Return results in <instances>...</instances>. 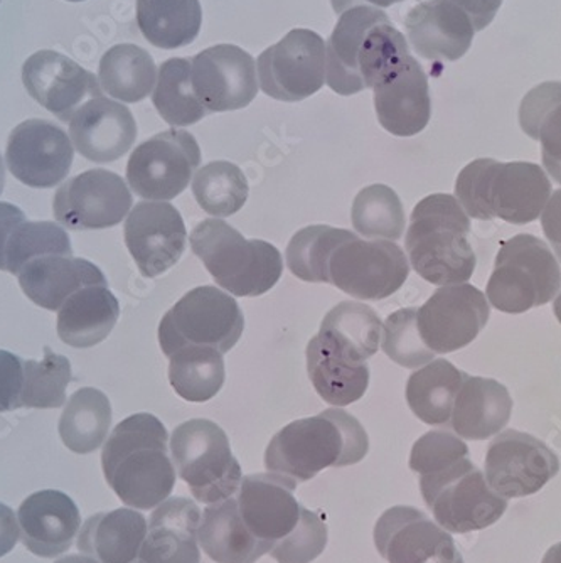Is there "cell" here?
<instances>
[{"label":"cell","mask_w":561,"mask_h":563,"mask_svg":"<svg viewBox=\"0 0 561 563\" xmlns=\"http://www.w3.org/2000/svg\"><path fill=\"white\" fill-rule=\"evenodd\" d=\"M405 30L415 53L430 62H458L471 49L474 25L452 0H425L408 11Z\"/></svg>","instance_id":"cb8c5ba5"},{"label":"cell","mask_w":561,"mask_h":563,"mask_svg":"<svg viewBox=\"0 0 561 563\" xmlns=\"http://www.w3.org/2000/svg\"><path fill=\"white\" fill-rule=\"evenodd\" d=\"M55 217L72 230H105L129 217L132 192L119 174L85 170L72 177L55 196Z\"/></svg>","instance_id":"2e32d148"},{"label":"cell","mask_w":561,"mask_h":563,"mask_svg":"<svg viewBox=\"0 0 561 563\" xmlns=\"http://www.w3.org/2000/svg\"><path fill=\"white\" fill-rule=\"evenodd\" d=\"M405 2V0H332V8L338 14L348 11V9L360 8V5H370V8L386 9L392 5Z\"/></svg>","instance_id":"9f6ffc18"},{"label":"cell","mask_w":561,"mask_h":563,"mask_svg":"<svg viewBox=\"0 0 561 563\" xmlns=\"http://www.w3.org/2000/svg\"><path fill=\"white\" fill-rule=\"evenodd\" d=\"M157 73L147 51L135 44H119L110 47L101 58L98 80L110 97L138 103L154 90Z\"/></svg>","instance_id":"74e56055"},{"label":"cell","mask_w":561,"mask_h":563,"mask_svg":"<svg viewBox=\"0 0 561 563\" xmlns=\"http://www.w3.org/2000/svg\"><path fill=\"white\" fill-rule=\"evenodd\" d=\"M169 382L184 400L205 404L224 383L223 353L211 346H184L169 356Z\"/></svg>","instance_id":"ab89813d"},{"label":"cell","mask_w":561,"mask_h":563,"mask_svg":"<svg viewBox=\"0 0 561 563\" xmlns=\"http://www.w3.org/2000/svg\"><path fill=\"white\" fill-rule=\"evenodd\" d=\"M152 101L169 125H195L209 115L193 90L191 59L173 58L161 65Z\"/></svg>","instance_id":"b9f144b4"},{"label":"cell","mask_w":561,"mask_h":563,"mask_svg":"<svg viewBox=\"0 0 561 563\" xmlns=\"http://www.w3.org/2000/svg\"><path fill=\"white\" fill-rule=\"evenodd\" d=\"M245 329V316L234 297L217 287L189 290L158 325V343L167 357L184 346L233 350Z\"/></svg>","instance_id":"30bf717a"},{"label":"cell","mask_w":561,"mask_h":563,"mask_svg":"<svg viewBox=\"0 0 561 563\" xmlns=\"http://www.w3.org/2000/svg\"><path fill=\"white\" fill-rule=\"evenodd\" d=\"M263 93L280 101H302L326 85V43L309 30H294L256 62Z\"/></svg>","instance_id":"4fadbf2b"},{"label":"cell","mask_w":561,"mask_h":563,"mask_svg":"<svg viewBox=\"0 0 561 563\" xmlns=\"http://www.w3.org/2000/svg\"><path fill=\"white\" fill-rule=\"evenodd\" d=\"M166 427L151 413H135L113 429L101 452L110 488L133 509H154L170 498L176 467Z\"/></svg>","instance_id":"6da1fadb"},{"label":"cell","mask_w":561,"mask_h":563,"mask_svg":"<svg viewBox=\"0 0 561 563\" xmlns=\"http://www.w3.org/2000/svg\"><path fill=\"white\" fill-rule=\"evenodd\" d=\"M410 274L407 255L388 240L363 242L353 236L332 250L326 284L356 299L383 300L402 289Z\"/></svg>","instance_id":"8fae6325"},{"label":"cell","mask_w":561,"mask_h":563,"mask_svg":"<svg viewBox=\"0 0 561 563\" xmlns=\"http://www.w3.org/2000/svg\"><path fill=\"white\" fill-rule=\"evenodd\" d=\"M408 53L407 40L382 9H348L326 46V84L342 97L360 93Z\"/></svg>","instance_id":"7a4b0ae2"},{"label":"cell","mask_w":561,"mask_h":563,"mask_svg":"<svg viewBox=\"0 0 561 563\" xmlns=\"http://www.w3.org/2000/svg\"><path fill=\"white\" fill-rule=\"evenodd\" d=\"M317 336L339 356L364 363L380 350L383 321L366 303L341 302L328 312Z\"/></svg>","instance_id":"d6a6232c"},{"label":"cell","mask_w":561,"mask_h":563,"mask_svg":"<svg viewBox=\"0 0 561 563\" xmlns=\"http://www.w3.org/2000/svg\"><path fill=\"white\" fill-rule=\"evenodd\" d=\"M170 454L180 479L205 505L231 498L242 484V466L218 423L193 419L180 423L170 438Z\"/></svg>","instance_id":"9c48e42d"},{"label":"cell","mask_w":561,"mask_h":563,"mask_svg":"<svg viewBox=\"0 0 561 563\" xmlns=\"http://www.w3.org/2000/svg\"><path fill=\"white\" fill-rule=\"evenodd\" d=\"M351 220L356 232L366 239L388 242L402 239L407 223L398 195L385 185H371L358 192Z\"/></svg>","instance_id":"ee69618b"},{"label":"cell","mask_w":561,"mask_h":563,"mask_svg":"<svg viewBox=\"0 0 561 563\" xmlns=\"http://www.w3.org/2000/svg\"><path fill=\"white\" fill-rule=\"evenodd\" d=\"M193 252L205 264L218 286L233 296L258 297L280 280V252L263 240H246L227 221L209 218L196 224Z\"/></svg>","instance_id":"8992f818"},{"label":"cell","mask_w":561,"mask_h":563,"mask_svg":"<svg viewBox=\"0 0 561 563\" xmlns=\"http://www.w3.org/2000/svg\"><path fill=\"white\" fill-rule=\"evenodd\" d=\"M420 492L437 525L450 533H471L493 527L507 509V499L487 484L469 455L420 474Z\"/></svg>","instance_id":"52a82bcc"},{"label":"cell","mask_w":561,"mask_h":563,"mask_svg":"<svg viewBox=\"0 0 561 563\" xmlns=\"http://www.w3.org/2000/svg\"><path fill=\"white\" fill-rule=\"evenodd\" d=\"M21 540V530L14 511L0 503V559L12 552L15 543Z\"/></svg>","instance_id":"db71d44e"},{"label":"cell","mask_w":561,"mask_h":563,"mask_svg":"<svg viewBox=\"0 0 561 563\" xmlns=\"http://www.w3.org/2000/svg\"><path fill=\"white\" fill-rule=\"evenodd\" d=\"M297 484L274 473L252 474L243 477L238 489V508L246 528L272 550L299 525L302 506L294 496Z\"/></svg>","instance_id":"603a6c76"},{"label":"cell","mask_w":561,"mask_h":563,"mask_svg":"<svg viewBox=\"0 0 561 563\" xmlns=\"http://www.w3.org/2000/svg\"><path fill=\"white\" fill-rule=\"evenodd\" d=\"M4 186H6V167H4V161H2V157H0V195L4 192Z\"/></svg>","instance_id":"91938a15"},{"label":"cell","mask_w":561,"mask_h":563,"mask_svg":"<svg viewBox=\"0 0 561 563\" xmlns=\"http://www.w3.org/2000/svg\"><path fill=\"white\" fill-rule=\"evenodd\" d=\"M18 521L25 549L43 559H53L72 549L81 517L68 495L46 489L25 498L19 508Z\"/></svg>","instance_id":"484cf974"},{"label":"cell","mask_w":561,"mask_h":563,"mask_svg":"<svg viewBox=\"0 0 561 563\" xmlns=\"http://www.w3.org/2000/svg\"><path fill=\"white\" fill-rule=\"evenodd\" d=\"M19 284L34 303L47 311H59L73 294L109 282L91 262L68 255H50L25 265L19 274Z\"/></svg>","instance_id":"83f0119b"},{"label":"cell","mask_w":561,"mask_h":563,"mask_svg":"<svg viewBox=\"0 0 561 563\" xmlns=\"http://www.w3.org/2000/svg\"><path fill=\"white\" fill-rule=\"evenodd\" d=\"M112 426V407L107 395L97 388L76 391L59 419V435L69 451L90 454L103 445Z\"/></svg>","instance_id":"f35d334b"},{"label":"cell","mask_w":561,"mask_h":563,"mask_svg":"<svg viewBox=\"0 0 561 563\" xmlns=\"http://www.w3.org/2000/svg\"><path fill=\"white\" fill-rule=\"evenodd\" d=\"M541 228L561 262V189L548 199L547 207L541 213Z\"/></svg>","instance_id":"816d5d0a"},{"label":"cell","mask_w":561,"mask_h":563,"mask_svg":"<svg viewBox=\"0 0 561 563\" xmlns=\"http://www.w3.org/2000/svg\"><path fill=\"white\" fill-rule=\"evenodd\" d=\"M561 287V268L538 236L516 235L501 243L486 297L497 311L522 314L550 302Z\"/></svg>","instance_id":"ba28073f"},{"label":"cell","mask_w":561,"mask_h":563,"mask_svg":"<svg viewBox=\"0 0 561 563\" xmlns=\"http://www.w3.org/2000/svg\"><path fill=\"white\" fill-rule=\"evenodd\" d=\"M75 148L62 126L31 119L19 123L9 135L6 163L22 185L46 189L68 176Z\"/></svg>","instance_id":"d6986e66"},{"label":"cell","mask_w":561,"mask_h":563,"mask_svg":"<svg viewBox=\"0 0 561 563\" xmlns=\"http://www.w3.org/2000/svg\"><path fill=\"white\" fill-rule=\"evenodd\" d=\"M72 376L68 357L53 353L50 347H44L43 362H34V360L24 362L21 407H63Z\"/></svg>","instance_id":"bcb514c9"},{"label":"cell","mask_w":561,"mask_h":563,"mask_svg":"<svg viewBox=\"0 0 561 563\" xmlns=\"http://www.w3.org/2000/svg\"><path fill=\"white\" fill-rule=\"evenodd\" d=\"M328 545V527L314 511L304 508L296 530L278 542L271 555L278 563H310Z\"/></svg>","instance_id":"c3c4849f"},{"label":"cell","mask_w":561,"mask_h":563,"mask_svg":"<svg viewBox=\"0 0 561 563\" xmlns=\"http://www.w3.org/2000/svg\"><path fill=\"white\" fill-rule=\"evenodd\" d=\"M558 471V455L529 433L504 430L487 449V484L506 499L535 495L557 476Z\"/></svg>","instance_id":"5bb4252c"},{"label":"cell","mask_w":561,"mask_h":563,"mask_svg":"<svg viewBox=\"0 0 561 563\" xmlns=\"http://www.w3.org/2000/svg\"><path fill=\"white\" fill-rule=\"evenodd\" d=\"M471 220L458 198L430 195L411 213L407 246L411 267L433 286L465 284L474 275Z\"/></svg>","instance_id":"277c9868"},{"label":"cell","mask_w":561,"mask_h":563,"mask_svg":"<svg viewBox=\"0 0 561 563\" xmlns=\"http://www.w3.org/2000/svg\"><path fill=\"white\" fill-rule=\"evenodd\" d=\"M249 181L240 167L227 161L206 164L195 174L193 192L199 207L215 218L233 217L245 207Z\"/></svg>","instance_id":"7bdbcfd3"},{"label":"cell","mask_w":561,"mask_h":563,"mask_svg":"<svg viewBox=\"0 0 561 563\" xmlns=\"http://www.w3.org/2000/svg\"><path fill=\"white\" fill-rule=\"evenodd\" d=\"M22 81L28 93L63 122H72L88 100L101 97L97 76L56 51H37L25 59Z\"/></svg>","instance_id":"44dd1931"},{"label":"cell","mask_w":561,"mask_h":563,"mask_svg":"<svg viewBox=\"0 0 561 563\" xmlns=\"http://www.w3.org/2000/svg\"><path fill=\"white\" fill-rule=\"evenodd\" d=\"M553 312L554 316H557L558 322L561 324V292L558 294L557 299H554Z\"/></svg>","instance_id":"94428289"},{"label":"cell","mask_w":561,"mask_h":563,"mask_svg":"<svg viewBox=\"0 0 561 563\" xmlns=\"http://www.w3.org/2000/svg\"><path fill=\"white\" fill-rule=\"evenodd\" d=\"M374 109L383 129L396 137H411L429 125L432 115L429 78L408 53L374 85Z\"/></svg>","instance_id":"7402d4cb"},{"label":"cell","mask_w":561,"mask_h":563,"mask_svg":"<svg viewBox=\"0 0 561 563\" xmlns=\"http://www.w3.org/2000/svg\"><path fill=\"white\" fill-rule=\"evenodd\" d=\"M69 135L76 151L88 161L116 163L138 139V123L127 107L101 95L75 113Z\"/></svg>","instance_id":"d4e9b609"},{"label":"cell","mask_w":561,"mask_h":563,"mask_svg":"<svg viewBox=\"0 0 561 563\" xmlns=\"http://www.w3.org/2000/svg\"><path fill=\"white\" fill-rule=\"evenodd\" d=\"M22 218H25V214L22 213L21 208L9 205V202H0V257H2V249H4L11 228Z\"/></svg>","instance_id":"11a10c76"},{"label":"cell","mask_w":561,"mask_h":563,"mask_svg":"<svg viewBox=\"0 0 561 563\" xmlns=\"http://www.w3.org/2000/svg\"><path fill=\"white\" fill-rule=\"evenodd\" d=\"M202 552L217 563H255L271 547L260 542L246 528L237 498L208 505L199 525Z\"/></svg>","instance_id":"4dcf8cb0"},{"label":"cell","mask_w":561,"mask_h":563,"mask_svg":"<svg viewBox=\"0 0 561 563\" xmlns=\"http://www.w3.org/2000/svg\"><path fill=\"white\" fill-rule=\"evenodd\" d=\"M541 563H561V542L551 547V549L544 553L543 562Z\"/></svg>","instance_id":"6f0895ef"},{"label":"cell","mask_w":561,"mask_h":563,"mask_svg":"<svg viewBox=\"0 0 561 563\" xmlns=\"http://www.w3.org/2000/svg\"><path fill=\"white\" fill-rule=\"evenodd\" d=\"M462 455H469L464 441L446 430H433L415 442L410 454V467L415 473L424 474L450 459Z\"/></svg>","instance_id":"681fc988"},{"label":"cell","mask_w":561,"mask_h":563,"mask_svg":"<svg viewBox=\"0 0 561 563\" xmlns=\"http://www.w3.org/2000/svg\"><path fill=\"white\" fill-rule=\"evenodd\" d=\"M513 413V398L496 379L465 376L455 397L450 423L468 441H486L507 426Z\"/></svg>","instance_id":"f1b7e54d"},{"label":"cell","mask_w":561,"mask_h":563,"mask_svg":"<svg viewBox=\"0 0 561 563\" xmlns=\"http://www.w3.org/2000/svg\"><path fill=\"white\" fill-rule=\"evenodd\" d=\"M382 338V346L386 356L392 357L393 362L404 368H420V366L433 362L436 353L429 350L421 340L420 331H418L417 309L414 307L393 312L386 319Z\"/></svg>","instance_id":"7dc6e473"},{"label":"cell","mask_w":561,"mask_h":563,"mask_svg":"<svg viewBox=\"0 0 561 563\" xmlns=\"http://www.w3.org/2000/svg\"><path fill=\"white\" fill-rule=\"evenodd\" d=\"M24 362L9 351L0 350V412L21 408Z\"/></svg>","instance_id":"f907efd6"},{"label":"cell","mask_w":561,"mask_h":563,"mask_svg":"<svg viewBox=\"0 0 561 563\" xmlns=\"http://www.w3.org/2000/svg\"><path fill=\"white\" fill-rule=\"evenodd\" d=\"M133 563H138V562H133Z\"/></svg>","instance_id":"be15d7a7"},{"label":"cell","mask_w":561,"mask_h":563,"mask_svg":"<svg viewBox=\"0 0 561 563\" xmlns=\"http://www.w3.org/2000/svg\"><path fill=\"white\" fill-rule=\"evenodd\" d=\"M370 451L364 427L350 413L329 408L275 433L265 451L268 473L304 483L328 467L353 466Z\"/></svg>","instance_id":"3957f363"},{"label":"cell","mask_w":561,"mask_h":563,"mask_svg":"<svg viewBox=\"0 0 561 563\" xmlns=\"http://www.w3.org/2000/svg\"><path fill=\"white\" fill-rule=\"evenodd\" d=\"M465 373L447 360H433L408 378L407 401L411 412L429 426H446L465 379Z\"/></svg>","instance_id":"8d00e7d4"},{"label":"cell","mask_w":561,"mask_h":563,"mask_svg":"<svg viewBox=\"0 0 561 563\" xmlns=\"http://www.w3.org/2000/svg\"><path fill=\"white\" fill-rule=\"evenodd\" d=\"M353 236H356L353 232L328 227V224L302 228L299 233L292 236L288 243V268L300 280L326 284V267L332 250Z\"/></svg>","instance_id":"f6af8a7d"},{"label":"cell","mask_w":561,"mask_h":563,"mask_svg":"<svg viewBox=\"0 0 561 563\" xmlns=\"http://www.w3.org/2000/svg\"><path fill=\"white\" fill-rule=\"evenodd\" d=\"M191 84L209 113L245 109L258 93L255 59L234 44L208 47L191 59Z\"/></svg>","instance_id":"e0dca14e"},{"label":"cell","mask_w":561,"mask_h":563,"mask_svg":"<svg viewBox=\"0 0 561 563\" xmlns=\"http://www.w3.org/2000/svg\"><path fill=\"white\" fill-rule=\"evenodd\" d=\"M68 2H84V0H68Z\"/></svg>","instance_id":"6125c7cd"},{"label":"cell","mask_w":561,"mask_h":563,"mask_svg":"<svg viewBox=\"0 0 561 563\" xmlns=\"http://www.w3.org/2000/svg\"><path fill=\"white\" fill-rule=\"evenodd\" d=\"M119 316L120 303L109 284L84 287L59 309V340L79 350L97 346L116 328Z\"/></svg>","instance_id":"1f68e13d"},{"label":"cell","mask_w":561,"mask_h":563,"mask_svg":"<svg viewBox=\"0 0 561 563\" xmlns=\"http://www.w3.org/2000/svg\"><path fill=\"white\" fill-rule=\"evenodd\" d=\"M201 148L186 131L163 132L142 142L127 164V181L147 201H170L191 183Z\"/></svg>","instance_id":"7c38bea8"},{"label":"cell","mask_w":561,"mask_h":563,"mask_svg":"<svg viewBox=\"0 0 561 563\" xmlns=\"http://www.w3.org/2000/svg\"><path fill=\"white\" fill-rule=\"evenodd\" d=\"M125 243L144 277L166 274L186 250L183 217L170 202H139L127 217Z\"/></svg>","instance_id":"ffe728a7"},{"label":"cell","mask_w":561,"mask_h":563,"mask_svg":"<svg viewBox=\"0 0 561 563\" xmlns=\"http://www.w3.org/2000/svg\"><path fill=\"white\" fill-rule=\"evenodd\" d=\"M455 195L475 220L528 224L543 213L551 183L538 164L475 159L459 174Z\"/></svg>","instance_id":"5b68a950"},{"label":"cell","mask_w":561,"mask_h":563,"mask_svg":"<svg viewBox=\"0 0 561 563\" xmlns=\"http://www.w3.org/2000/svg\"><path fill=\"white\" fill-rule=\"evenodd\" d=\"M519 123L526 135L541 142L544 169L561 185V81L532 88L522 98Z\"/></svg>","instance_id":"d590c367"},{"label":"cell","mask_w":561,"mask_h":563,"mask_svg":"<svg viewBox=\"0 0 561 563\" xmlns=\"http://www.w3.org/2000/svg\"><path fill=\"white\" fill-rule=\"evenodd\" d=\"M55 563H100L97 562V560L91 559V556L88 555H68L65 556V559L58 560V562Z\"/></svg>","instance_id":"680465c9"},{"label":"cell","mask_w":561,"mask_h":563,"mask_svg":"<svg viewBox=\"0 0 561 563\" xmlns=\"http://www.w3.org/2000/svg\"><path fill=\"white\" fill-rule=\"evenodd\" d=\"M452 2L469 15L475 31L486 30L503 5V0H452Z\"/></svg>","instance_id":"f5cc1de1"},{"label":"cell","mask_w":561,"mask_h":563,"mask_svg":"<svg viewBox=\"0 0 561 563\" xmlns=\"http://www.w3.org/2000/svg\"><path fill=\"white\" fill-rule=\"evenodd\" d=\"M199 525L201 511L193 499L167 498L148 520L138 563H201Z\"/></svg>","instance_id":"4316f807"},{"label":"cell","mask_w":561,"mask_h":563,"mask_svg":"<svg viewBox=\"0 0 561 563\" xmlns=\"http://www.w3.org/2000/svg\"><path fill=\"white\" fill-rule=\"evenodd\" d=\"M50 255H68L73 249L65 228L51 221L19 220L9 232L2 249L0 271L19 275L30 262Z\"/></svg>","instance_id":"60d3db41"},{"label":"cell","mask_w":561,"mask_h":563,"mask_svg":"<svg viewBox=\"0 0 561 563\" xmlns=\"http://www.w3.org/2000/svg\"><path fill=\"white\" fill-rule=\"evenodd\" d=\"M138 24L152 46L177 49L198 37L201 4L199 0H138Z\"/></svg>","instance_id":"e575fe53"},{"label":"cell","mask_w":561,"mask_h":563,"mask_svg":"<svg viewBox=\"0 0 561 563\" xmlns=\"http://www.w3.org/2000/svg\"><path fill=\"white\" fill-rule=\"evenodd\" d=\"M490 316V302L481 290L469 284H452L440 287L418 309V331L433 353H453L479 336Z\"/></svg>","instance_id":"9a60e30c"},{"label":"cell","mask_w":561,"mask_h":563,"mask_svg":"<svg viewBox=\"0 0 561 563\" xmlns=\"http://www.w3.org/2000/svg\"><path fill=\"white\" fill-rule=\"evenodd\" d=\"M307 372L322 400L345 407L363 398L370 385L366 362L356 363L339 356L319 336L307 346Z\"/></svg>","instance_id":"836d02e7"},{"label":"cell","mask_w":561,"mask_h":563,"mask_svg":"<svg viewBox=\"0 0 561 563\" xmlns=\"http://www.w3.org/2000/svg\"><path fill=\"white\" fill-rule=\"evenodd\" d=\"M147 534V520L133 508L88 518L79 530L78 550L100 563H133Z\"/></svg>","instance_id":"f546056e"},{"label":"cell","mask_w":561,"mask_h":563,"mask_svg":"<svg viewBox=\"0 0 561 563\" xmlns=\"http://www.w3.org/2000/svg\"><path fill=\"white\" fill-rule=\"evenodd\" d=\"M374 545L388 563H464L449 531L414 506H393L374 525Z\"/></svg>","instance_id":"ac0fdd59"}]
</instances>
